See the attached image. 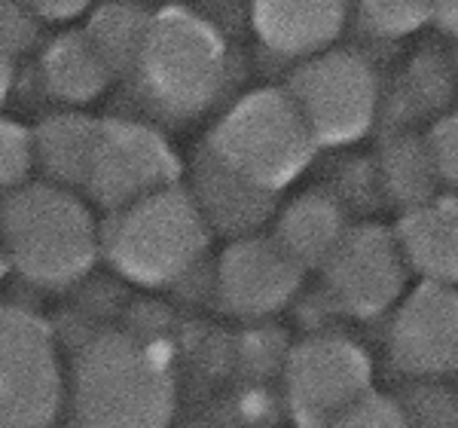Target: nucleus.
I'll return each instance as SVG.
<instances>
[{"mask_svg": "<svg viewBox=\"0 0 458 428\" xmlns=\"http://www.w3.org/2000/svg\"><path fill=\"white\" fill-rule=\"evenodd\" d=\"M177 401L172 355L135 330L101 328L68 358V428H172Z\"/></svg>", "mask_w": 458, "mask_h": 428, "instance_id": "obj_1", "label": "nucleus"}, {"mask_svg": "<svg viewBox=\"0 0 458 428\" xmlns=\"http://www.w3.org/2000/svg\"><path fill=\"white\" fill-rule=\"evenodd\" d=\"M0 242L13 276L62 294L101 263V214L80 190L34 178L0 199Z\"/></svg>", "mask_w": 458, "mask_h": 428, "instance_id": "obj_2", "label": "nucleus"}, {"mask_svg": "<svg viewBox=\"0 0 458 428\" xmlns=\"http://www.w3.org/2000/svg\"><path fill=\"white\" fill-rule=\"evenodd\" d=\"M129 80L157 120L196 123L226 98L233 49L211 19L190 6H162L153 10L150 34Z\"/></svg>", "mask_w": 458, "mask_h": 428, "instance_id": "obj_3", "label": "nucleus"}, {"mask_svg": "<svg viewBox=\"0 0 458 428\" xmlns=\"http://www.w3.org/2000/svg\"><path fill=\"white\" fill-rule=\"evenodd\" d=\"M214 233L187 184L101 214V261L123 282L168 291L196 276L211 254Z\"/></svg>", "mask_w": 458, "mask_h": 428, "instance_id": "obj_4", "label": "nucleus"}, {"mask_svg": "<svg viewBox=\"0 0 458 428\" xmlns=\"http://www.w3.org/2000/svg\"><path fill=\"white\" fill-rule=\"evenodd\" d=\"M202 150L272 196L291 190L321 153L284 86H260L211 123Z\"/></svg>", "mask_w": 458, "mask_h": 428, "instance_id": "obj_5", "label": "nucleus"}, {"mask_svg": "<svg viewBox=\"0 0 458 428\" xmlns=\"http://www.w3.org/2000/svg\"><path fill=\"white\" fill-rule=\"evenodd\" d=\"M284 90L321 150H349L382 125L386 83L360 49L334 47L293 64Z\"/></svg>", "mask_w": 458, "mask_h": 428, "instance_id": "obj_6", "label": "nucleus"}, {"mask_svg": "<svg viewBox=\"0 0 458 428\" xmlns=\"http://www.w3.org/2000/svg\"><path fill=\"white\" fill-rule=\"evenodd\" d=\"M68 404V358L47 315L0 300V428H55Z\"/></svg>", "mask_w": 458, "mask_h": 428, "instance_id": "obj_7", "label": "nucleus"}, {"mask_svg": "<svg viewBox=\"0 0 458 428\" xmlns=\"http://www.w3.org/2000/svg\"><path fill=\"white\" fill-rule=\"evenodd\" d=\"M376 361L343 328H315L287 349L282 395L297 428H324L376 392Z\"/></svg>", "mask_w": 458, "mask_h": 428, "instance_id": "obj_8", "label": "nucleus"}, {"mask_svg": "<svg viewBox=\"0 0 458 428\" xmlns=\"http://www.w3.org/2000/svg\"><path fill=\"white\" fill-rule=\"evenodd\" d=\"M315 276L327 312L354 324L386 321L416 285L394 227L376 220L354 224Z\"/></svg>", "mask_w": 458, "mask_h": 428, "instance_id": "obj_9", "label": "nucleus"}, {"mask_svg": "<svg viewBox=\"0 0 458 428\" xmlns=\"http://www.w3.org/2000/svg\"><path fill=\"white\" fill-rule=\"evenodd\" d=\"M183 175L187 166L181 153L157 123L138 116H101L83 196L101 214H110L174 187Z\"/></svg>", "mask_w": 458, "mask_h": 428, "instance_id": "obj_10", "label": "nucleus"}, {"mask_svg": "<svg viewBox=\"0 0 458 428\" xmlns=\"http://www.w3.org/2000/svg\"><path fill=\"white\" fill-rule=\"evenodd\" d=\"M309 272L278 245L269 230L242 235L211 263L214 304L242 321H263L297 304Z\"/></svg>", "mask_w": 458, "mask_h": 428, "instance_id": "obj_11", "label": "nucleus"}, {"mask_svg": "<svg viewBox=\"0 0 458 428\" xmlns=\"http://www.w3.org/2000/svg\"><path fill=\"white\" fill-rule=\"evenodd\" d=\"M386 361L401 380L458 382V287L416 282L386 319Z\"/></svg>", "mask_w": 458, "mask_h": 428, "instance_id": "obj_12", "label": "nucleus"}, {"mask_svg": "<svg viewBox=\"0 0 458 428\" xmlns=\"http://www.w3.org/2000/svg\"><path fill=\"white\" fill-rule=\"evenodd\" d=\"M352 21V0H250V28L266 53L306 62L339 47Z\"/></svg>", "mask_w": 458, "mask_h": 428, "instance_id": "obj_13", "label": "nucleus"}, {"mask_svg": "<svg viewBox=\"0 0 458 428\" xmlns=\"http://www.w3.org/2000/svg\"><path fill=\"white\" fill-rule=\"evenodd\" d=\"M187 190L202 211L205 224L214 235H224L226 242L242 235L266 233L278 211V196L254 187L226 166H220L211 153L199 147L193 166L187 168Z\"/></svg>", "mask_w": 458, "mask_h": 428, "instance_id": "obj_14", "label": "nucleus"}, {"mask_svg": "<svg viewBox=\"0 0 458 428\" xmlns=\"http://www.w3.org/2000/svg\"><path fill=\"white\" fill-rule=\"evenodd\" d=\"M354 227L349 205L330 187H309L278 202L269 233L309 276L327 263V257L339 248V242Z\"/></svg>", "mask_w": 458, "mask_h": 428, "instance_id": "obj_15", "label": "nucleus"}, {"mask_svg": "<svg viewBox=\"0 0 458 428\" xmlns=\"http://www.w3.org/2000/svg\"><path fill=\"white\" fill-rule=\"evenodd\" d=\"M458 73L453 56L440 49H419L386 86V129H428L458 107Z\"/></svg>", "mask_w": 458, "mask_h": 428, "instance_id": "obj_16", "label": "nucleus"}, {"mask_svg": "<svg viewBox=\"0 0 458 428\" xmlns=\"http://www.w3.org/2000/svg\"><path fill=\"white\" fill-rule=\"evenodd\" d=\"M394 235L416 282L458 287V196L437 193L397 214Z\"/></svg>", "mask_w": 458, "mask_h": 428, "instance_id": "obj_17", "label": "nucleus"}, {"mask_svg": "<svg viewBox=\"0 0 458 428\" xmlns=\"http://www.w3.org/2000/svg\"><path fill=\"white\" fill-rule=\"evenodd\" d=\"M37 80L55 107L89 110L116 83V73L89 43L83 28H77L43 43L37 58Z\"/></svg>", "mask_w": 458, "mask_h": 428, "instance_id": "obj_18", "label": "nucleus"}, {"mask_svg": "<svg viewBox=\"0 0 458 428\" xmlns=\"http://www.w3.org/2000/svg\"><path fill=\"white\" fill-rule=\"evenodd\" d=\"M373 166L382 202L394 205L397 214L443 193L425 129H386L376 144Z\"/></svg>", "mask_w": 458, "mask_h": 428, "instance_id": "obj_19", "label": "nucleus"}, {"mask_svg": "<svg viewBox=\"0 0 458 428\" xmlns=\"http://www.w3.org/2000/svg\"><path fill=\"white\" fill-rule=\"evenodd\" d=\"M101 116L89 110H53L31 125L34 132V162L40 181L58 187L80 190L86 187L89 162L95 153Z\"/></svg>", "mask_w": 458, "mask_h": 428, "instance_id": "obj_20", "label": "nucleus"}, {"mask_svg": "<svg viewBox=\"0 0 458 428\" xmlns=\"http://www.w3.org/2000/svg\"><path fill=\"white\" fill-rule=\"evenodd\" d=\"M150 21L153 10H144V6L129 4V0H107L86 16L83 34L110 64L116 80H123L131 77L138 58H141L144 40L150 34Z\"/></svg>", "mask_w": 458, "mask_h": 428, "instance_id": "obj_21", "label": "nucleus"}, {"mask_svg": "<svg viewBox=\"0 0 458 428\" xmlns=\"http://www.w3.org/2000/svg\"><path fill=\"white\" fill-rule=\"evenodd\" d=\"M352 19L376 40H401L434 21V0H352Z\"/></svg>", "mask_w": 458, "mask_h": 428, "instance_id": "obj_22", "label": "nucleus"}, {"mask_svg": "<svg viewBox=\"0 0 458 428\" xmlns=\"http://www.w3.org/2000/svg\"><path fill=\"white\" fill-rule=\"evenodd\" d=\"M394 395L412 428H458V382L401 380Z\"/></svg>", "mask_w": 458, "mask_h": 428, "instance_id": "obj_23", "label": "nucleus"}, {"mask_svg": "<svg viewBox=\"0 0 458 428\" xmlns=\"http://www.w3.org/2000/svg\"><path fill=\"white\" fill-rule=\"evenodd\" d=\"M34 132L21 120L0 114V199L34 181Z\"/></svg>", "mask_w": 458, "mask_h": 428, "instance_id": "obj_24", "label": "nucleus"}, {"mask_svg": "<svg viewBox=\"0 0 458 428\" xmlns=\"http://www.w3.org/2000/svg\"><path fill=\"white\" fill-rule=\"evenodd\" d=\"M43 21L25 6V0H0V53L13 62L34 53Z\"/></svg>", "mask_w": 458, "mask_h": 428, "instance_id": "obj_25", "label": "nucleus"}, {"mask_svg": "<svg viewBox=\"0 0 458 428\" xmlns=\"http://www.w3.org/2000/svg\"><path fill=\"white\" fill-rule=\"evenodd\" d=\"M324 428H412L394 392L376 389Z\"/></svg>", "mask_w": 458, "mask_h": 428, "instance_id": "obj_26", "label": "nucleus"}, {"mask_svg": "<svg viewBox=\"0 0 458 428\" xmlns=\"http://www.w3.org/2000/svg\"><path fill=\"white\" fill-rule=\"evenodd\" d=\"M428 144H431L434 162H437V175L446 193L458 196V107L440 116L434 125H428Z\"/></svg>", "mask_w": 458, "mask_h": 428, "instance_id": "obj_27", "label": "nucleus"}, {"mask_svg": "<svg viewBox=\"0 0 458 428\" xmlns=\"http://www.w3.org/2000/svg\"><path fill=\"white\" fill-rule=\"evenodd\" d=\"M25 6L43 25H68L89 16L95 10V0H25Z\"/></svg>", "mask_w": 458, "mask_h": 428, "instance_id": "obj_28", "label": "nucleus"}, {"mask_svg": "<svg viewBox=\"0 0 458 428\" xmlns=\"http://www.w3.org/2000/svg\"><path fill=\"white\" fill-rule=\"evenodd\" d=\"M434 25L458 40V0H434Z\"/></svg>", "mask_w": 458, "mask_h": 428, "instance_id": "obj_29", "label": "nucleus"}, {"mask_svg": "<svg viewBox=\"0 0 458 428\" xmlns=\"http://www.w3.org/2000/svg\"><path fill=\"white\" fill-rule=\"evenodd\" d=\"M13 86H16V62L0 53V114H4V105L10 101Z\"/></svg>", "mask_w": 458, "mask_h": 428, "instance_id": "obj_30", "label": "nucleus"}, {"mask_svg": "<svg viewBox=\"0 0 458 428\" xmlns=\"http://www.w3.org/2000/svg\"><path fill=\"white\" fill-rule=\"evenodd\" d=\"M13 276V267H10V257H6V248L4 242H0V285H4V278Z\"/></svg>", "mask_w": 458, "mask_h": 428, "instance_id": "obj_31", "label": "nucleus"}, {"mask_svg": "<svg viewBox=\"0 0 458 428\" xmlns=\"http://www.w3.org/2000/svg\"><path fill=\"white\" fill-rule=\"evenodd\" d=\"M453 62H455V73H458V47H455V53H453Z\"/></svg>", "mask_w": 458, "mask_h": 428, "instance_id": "obj_32", "label": "nucleus"}]
</instances>
